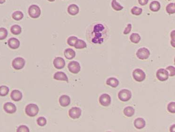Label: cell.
Returning a JSON list of instances; mask_svg holds the SVG:
<instances>
[{
  "label": "cell",
  "mask_w": 175,
  "mask_h": 132,
  "mask_svg": "<svg viewBox=\"0 0 175 132\" xmlns=\"http://www.w3.org/2000/svg\"><path fill=\"white\" fill-rule=\"evenodd\" d=\"M109 36L107 26L101 22H95L87 29L86 37L92 44H101L106 42Z\"/></svg>",
  "instance_id": "cell-1"
},
{
  "label": "cell",
  "mask_w": 175,
  "mask_h": 132,
  "mask_svg": "<svg viewBox=\"0 0 175 132\" xmlns=\"http://www.w3.org/2000/svg\"><path fill=\"white\" fill-rule=\"evenodd\" d=\"M39 109L38 106L35 104H29L26 107V114L30 117H34L38 114Z\"/></svg>",
  "instance_id": "cell-2"
},
{
  "label": "cell",
  "mask_w": 175,
  "mask_h": 132,
  "mask_svg": "<svg viewBox=\"0 0 175 132\" xmlns=\"http://www.w3.org/2000/svg\"><path fill=\"white\" fill-rule=\"evenodd\" d=\"M29 16L33 19H37L40 16L41 10L38 5L33 4L30 6L28 10Z\"/></svg>",
  "instance_id": "cell-3"
},
{
  "label": "cell",
  "mask_w": 175,
  "mask_h": 132,
  "mask_svg": "<svg viewBox=\"0 0 175 132\" xmlns=\"http://www.w3.org/2000/svg\"><path fill=\"white\" fill-rule=\"evenodd\" d=\"M132 93L128 89H122L118 93V98L123 102H126L132 98Z\"/></svg>",
  "instance_id": "cell-4"
},
{
  "label": "cell",
  "mask_w": 175,
  "mask_h": 132,
  "mask_svg": "<svg viewBox=\"0 0 175 132\" xmlns=\"http://www.w3.org/2000/svg\"><path fill=\"white\" fill-rule=\"evenodd\" d=\"M132 75L134 80L138 82H143L146 78L145 72L139 68L136 69L134 70Z\"/></svg>",
  "instance_id": "cell-5"
},
{
  "label": "cell",
  "mask_w": 175,
  "mask_h": 132,
  "mask_svg": "<svg viewBox=\"0 0 175 132\" xmlns=\"http://www.w3.org/2000/svg\"><path fill=\"white\" fill-rule=\"evenodd\" d=\"M136 55L140 60H146L150 57V51L145 47L139 48L136 53Z\"/></svg>",
  "instance_id": "cell-6"
},
{
  "label": "cell",
  "mask_w": 175,
  "mask_h": 132,
  "mask_svg": "<svg viewBox=\"0 0 175 132\" xmlns=\"http://www.w3.org/2000/svg\"><path fill=\"white\" fill-rule=\"evenodd\" d=\"M26 64V61L23 58L19 57L16 58L12 62V66L13 68L16 70H21L24 68Z\"/></svg>",
  "instance_id": "cell-7"
},
{
  "label": "cell",
  "mask_w": 175,
  "mask_h": 132,
  "mask_svg": "<svg viewBox=\"0 0 175 132\" xmlns=\"http://www.w3.org/2000/svg\"><path fill=\"white\" fill-rule=\"evenodd\" d=\"M68 69L73 74H78L81 70V66L78 62L73 61L69 62L68 65Z\"/></svg>",
  "instance_id": "cell-8"
},
{
  "label": "cell",
  "mask_w": 175,
  "mask_h": 132,
  "mask_svg": "<svg viewBox=\"0 0 175 132\" xmlns=\"http://www.w3.org/2000/svg\"><path fill=\"white\" fill-rule=\"evenodd\" d=\"M99 101L101 106L104 107H108L111 105V98L110 95L108 94L104 93L100 96Z\"/></svg>",
  "instance_id": "cell-9"
},
{
  "label": "cell",
  "mask_w": 175,
  "mask_h": 132,
  "mask_svg": "<svg viewBox=\"0 0 175 132\" xmlns=\"http://www.w3.org/2000/svg\"><path fill=\"white\" fill-rule=\"evenodd\" d=\"M156 77L161 82H164L168 80L169 77L168 71L165 69H159L156 72Z\"/></svg>",
  "instance_id": "cell-10"
},
{
  "label": "cell",
  "mask_w": 175,
  "mask_h": 132,
  "mask_svg": "<svg viewBox=\"0 0 175 132\" xmlns=\"http://www.w3.org/2000/svg\"><path fill=\"white\" fill-rule=\"evenodd\" d=\"M82 110L81 108L78 107H72L69 111V115L72 119H78L81 117Z\"/></svg>",
  "instance_id": "cell-11"
},
{
  "label": "cell",
  "mask_w": 175,
  "mask_h": 132,
  "mask_svg": "<svg viewBox=\"0 0 175 132\" xmlns=\"http://www.w3.org/2000/svg\"><path fill=\"white\" fill-rule=\"evenodd\" d=\"M54 66L55 68L57 69H61L63 68L65 66V61L64 59L61 57H57L54 59Z\"/></svg>",
  "instance_id": "cell-12"
},
{
  "label": "cell",
  "mask_w": 175,
  "mask_h": 132,
  "mask_svg": "<svg viewBox=\"0 0 175 132\" xmlns=\"http://www.w3.org/2000/svg\"><path fill=\"white\" fill-rule=\"evenodd\" d=\"M4 109L6 113L13 114L17 111V107L11 102H7L4 105Z\"/></svg>",
  "instance_id": "cell-13"
},
{
  "label": "cell",
  "mask_w": 175,
  "mask_h": 132,
  "mask_svg": "<svg viewBox=\"0 0 175 132\" xmlns=\"http://www.w3.org/2000/svg\"><path fill=\"white\" fill-rule=\"evenodd\" d=\"M8 44L9 47L11 49H17L20 46V43L18 39L15 37H12L8 40Z\"/></svg>",
  "instance_id": "cell-14"
},
{
  "label": "cell",
  "mask_w": 175,
  "mask_h": 132,
  "mask_svg": "<svg viewBox=\"0 0 175 132\" xmlns=\"http://www.w3.org/2000/svg\"><path fill=\"white\" fill-rule=\"evenodd\" d=\"M59 101L61 107H66L69 106L71 100L69 96L66 95H63L60 97Z\"/></svg>",
  "instance_id": "cell-15"
},
{
  "label": "cell",
  "mask_w": 175,
  "mask_h": 132,
  "mask_svg": "<svg viewBox=\"0 0 175 132\" xmlns=\"http://www.w3.org/2000/svg\"><path fill=\"white\" fill-rule=\"evenodd\" d=\"M54 79L55 80L65 81L69 82V79L67 75L62 72H58L54 75Z\"/></svg>",
  "instance_id": "cell-16"
},
{
  "label": "cell",
  "mask_w": 175,
  "mask_h": 132,
  "mask_svg": "<svg viewBox=\"0 0 175 132\" xmlns=\"http://www.w3.org/2000/svg\"><path fill=\"white\" fill-rule=\"evenodd\" d=\"M11 97L14 101H19L22 98V93L19 90H14L11 93Z\"/></svg>",
  "instance_id": "cell-17"
},
{
  "label": "cell",
  "mask_w": 175,
  "mask_h": 132,
  "mask_svg": "<svg viewBox=\"0 0 175 132\" xmlns=\"http://www.w3.org/2000/svg\"><path fill=\"white\" fill-rule=\"evenodd\" d=\"M68 13L70 15L75 16L78 14L79 11V8L78 5L75 4H72L69 6L68 7Z\"/></svg>",
  "instance_id": "cell-18"
},
{
  "label": "cell",
  "mask_w": 175,
  "mask_h": 132,
  "mask_svg": "<svg viewBox=\"0 0 175 132\" xmlns=\"http://www.w3.org/2000/svg\"><path fill=\"white\" fill-rule=\"evenodd\" d=\"M145 120L142 118H138L134 121V126L137 129H142L145 126Z\"/></svg>",
  "instance_id": "cell-19"
},
{
  "label": "cell",
  "mask_w": 175,
  "mask_h": 132,
  "mask_svg": "<svg viewBox=\"0 0 175 132\" xmlns=\"http://www.w3.org/2000/svg\"><path fill=\"white\" fill-rule=\"evenodd\" d=\"M64 55L66 59L72 60L76 57V52L71 48H67L65 50Z\"/></svg>",
  "instance_id": "cell-20"
},
{
  "label": "cell",
  "mask_w": 175,
  "mask_h": 132,
  "mask_svg": "<svg viewBox=\"0 0 175 132\" xmlns=\"http://www.w3.org/2000/svg\"><path fill=\"white\" fill-rule=\"evenodd\" d=\"M106 84L112 88H115L119 86V82L117 79L114 77H111L106 80Z\"/></svg>",
  "instance_id": "cell-21"
},
{
  "label": "cell",
  "mask_w": 175,
  "mask_h": 132,
  "mask_svg": "<svg viewBox=\"0 0 175 132\" xmlns=\"http://www.w3.org/2000/svg\"><path fill=\"white\" fill-rule=\"evenodd\" d=\"M161 4L157 1H151L150 4V10L153 12H158L161 9Z\"/></svg>",
  "instance_id": "cell-22"
},
{
  "label": "cell",
  "mask_w": 175,
  "mask_h": 132,
  "mask_svg": "<svg viewBox=\"0 0 175 132\" xmlns=\"http://www.w3.org/2000/svg\"><path fill=\"white\" fill-rule=\"evenodd\" d=\"M135 109L131 106L126 107L123 110L124 115L128 118L132 117L135 114Z\"/></svg>",
  "instance_id": "cell-23"
},
{
  "label": "cell",
  "mask_w": 175,
  "mask_h": 132,
  "mask_svg": "<svg viewBox=\"0 0 175 132\" xmlns=\"http://www.w3.org/2000/svg\"><path fill=\"white\" fill-rule=\"evenodd\" d=\"M11 31L13 35H19L22 32L21 27L18 25H14L11 27Z\"/></svg>",
  "instance_id": "cell-24"
},
{
  "label": "cell",
  "mask_w": 175,
  "mask_h": 132,
  "mask_svg": "<svg viewBox=\"0 0 175 132\" xmlns=\"http://www.w3.org/2000/svg\"><path fill=\"white\" fill-rule=\"evenodd\" d=\"M130 41L134 44H138L141 40V37L139 34L136 33H133L130 35Z\"/></svg>",
  "instance_id": "cell-25"
},
{
  "label": "cell",
  "mask_w": 175,
  "mask_h": 132,
  "mask_svg": "<svg viewBox=\"0 0 175 132\" xmlns=\"http://www.w3.org/2000/svg\"><path fill=\"white\" fill-rule=\"evenodd\" d=\"M75 48L76 49H82L85 48L87 47V44L85 41L83 40L78 39L76 41V43L75 44L74 46Z\"/></svg>",
  "instance_id": "cell-26"
},
{
  "label": "cell",
  "mask_w": 175,
  "mask_h": 132,
  "mask_svg": "<svg viewBox=\"0 0 175 132\" xmlns=\"http://www.w3.org/2000/svg\"><path fill=\"white\" fill-rule=\"evenodd\" d=\"M12 17L15 21H20L23 18L24 14L21 11H16L12 13Z\"/></svg>",
  "instance_id": "cell-27"
},
{
  "label": "cell",
  "mask_w": 175,
  "mask_h": 132,
  "mask_svg": "<svg viewBox=\"0 0 175 132\" xmlns=\"http://www.w3.org/2000/svg\"><path fill=\"white\" fill-rule=\"evenodd\" d=\"M166 12L169 14H173L175 13V4L170 3L166 6Z\"/></svg>",
  "instance_id": "cell-28"
},
{
  "label": "cell",
  "mask_w": 175,
  "mask_h": 132,
  "mask_svg": "<svg viewBox=\"0 0 175 132\" xmlns=\"http://www.w3.org/2000/svg\"><path fill=\"white\" fill-rule=\"evenodd\" d=\"M111 4L112 8L116 11H121L124 8L121 4L117 2V0H112Z\"/></svg>",
  "instance_id": "cell-29"
},
{
  "label": "cell",
  "mask_w": 175,
  "mask_h": 132,
  "mask_svg": "<svg viewBox=\"0 0 175 132\" xmlns=\"http://www.w3.org/2000/svg\"><path fill=\"white\" fill-rule=\"evenodd\" d=\"M9 93V88L6 86H0V96L4 97L7 95Z\"/></svg>",
  "instance_id": "cell-30"
},
{
  "label": "cell",
  "mask_w": 175,
  "mask_h": 132,
  "mask_svg": "<svg viewBox=\"0 0 175 132\" xmlns=\"http://www.w3.org/2000/svg\"><path fill=\"white\" fill-rule=\"evenodd\" d=\"M142 12H143V9L137 6H134L131 10V13L134 15H140L142 14Z\"/></svg>",
  "instance_id": "cell-31"
},
{
  "label": "cell",
  "mask_w": 175,
  "mask_h": 132,
  "mask_svg": "<svg viewBox=\"0 0 175 132\" xmlns=\"http://www.w3.org/2000/svg\"><path fill=\"white\" fill-rule=\"evenodd\" d=\"M78 40V38L75 36L69 37L67 39V43L71 47H74L75 44Z\"/></svg>",
  "instance_id": "cell-32"
},
{
  "label": "cell",
  "mask_w": 175,
  "mask_h": 132,
  "mask_svg": "<svg viewBox=\"0 0 175 132\" xmlns=\"http://www.w3.org/2000/svg\"><path fill=\"white\" fill-rule=\"evenodd\" d=\"M8 31L4 28H0V40L6 39L8 36Z\"/></svg>",
  "instance_id": "cell-33"
},
{
  "label": "cell",
  "mask_w": 175,
  "mask_h": 132,
  "mask_svg": "<svg viewBox=\"0 0 175 132\" xmlns=\"http://www.w3.org/2000/svg\"><path fill=\"white\" fill-rule=\"evenodd\" d=\"M167 109L169 113L175 114V102H171L168 104V106H167Z\"/></svg>",
  "instance_id": "cell-34"
},
{
  "label": "cell",
  "mask_w": 175,
  "mask_h": 132,
  "mask_svg": "<svg viewBox=\"0 0 175 132\" xmlns=\"http://www.w3.org/2000/svg\"><path fill=\"white\" fill-rule=\"evenodd\" d=\"M37 124L40 126H44L47 124V120L44 117H39L36 120Z\"/></svg>",
  "instance_id": "cell-35"
},
{
  "label": "cell",
  "mask_w": 175,
  "mask_h": 132,
  "mask_svg": "<svg viewBox=\"0 0 175 132\" xmlns=\"http://www.w3.org/2000/svg\"><path fill=\"white\" fill-rule=\"evenodd\" d=\"M166 70L168 71L169 75L170 77H173L175 75V67L174 66H169L166 68Z\"/></svg>",
  "instance_id": "cell-36"
},
{
  "label": "cell",
  "mask_w": 175,
  "mask_h": 132,
  "mask_svg": "<svg viewBox=\"0 0 175 132\" xmlns=\"http://www.w3.org/2000/svg\"><path fill=\"white\" fill-rule=\"evenodd\" d=\"M17 132H29V127L25 125H21L19 126L17 128Z\"/></svg>",
  "instance_id": "cell-37"
},
{
  "label": "cell",
  "mask_w": 175,
  "mask_h": 132,
  "mask_svg": "<svg viewBox=\"0 0 175 132\" xmlns=\"http://www.w3.org/2000/svg\"><path fill=\"white\" fill-rule=\"evenodd\" d=\"M132 26L131 24H130V23L128 24L125 29H124V31H123V34L124 35H127V34H129L130 32H131V30H132Z\"/></svg>",
  "instance_id": "cell-38"
},
{
  "label": "cell",
  "mask_w": 175,
  "mask_h": 132,
  "mask_svg": "<svg viewBox=\"0 0 175 132\" xmlns=\"http://www.w3.org/2000/svg\"><path fill=\"white\" fill-rule=\"evenodd\" d=\"M170 37H171V44L173 47H175V30H172L171 34H170Z\"/></svg>",
  "instance_id": "cell-39"
},
{
  "label": "cell",
  "mask_w": 175,
  "mask_h": 132,
  "mask_svg": "<svg viewBox=\"0 0 175 132\" xmlns=\"http://www.w3.org/2000/svg\"><path fill=\"white\" fill-rule=\"evenodd\" d=\"M138 3L140 4L141 6H145L147 4L149 1V0H138Z\"/></svg>",
  "instance_id": "cell-40"
},
{
  "label": "cell",
  "mask_w": 175,
  "mask_h": 132,
  "mask_svg": "<svg viewBox=\"0 0 175 132\" xmlns=\"http://www.w3.org/2000/svg\"><path fill=\"white\" fill-rule=\"evenodd\" d=\"M6 1V0H0V4H4Z\"/></svg>",
  "instance_id": "cell-41"
},
{
  "label": "cell",
  "mask_w": 175,
  "mask_h": 132,
  "mask_svg": "<svg viewBox=\"0 0 175 132\" xmlns=\"http://www.w3.org/2000/svg\"><path fill=\"white\" fill-rule=\"evenodd\" d=\"M48 1H50V2H54V1H55V0H48Z\"/></svg>",
  "instance_id": "cell-42"
},
{
  "label": "cell",
  "mask_w": 175,
  "mask_h": 132,
  "mask_svg": "<svg viewBox=\"0 0 175 132\" xmlns=\"http://www.w3.org/2000/svg\"><path fill=\"white\" fill-rule=\"evenodd\" d=\"M168 1H171V0H168Z\"/></svg>",
  "instance_id": "cell-43"
}]
</instances>
